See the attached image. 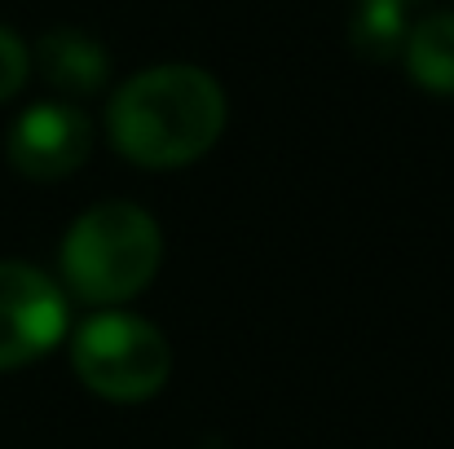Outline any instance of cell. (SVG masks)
<instances>
[{
    "label": "cell",
    "instance_id": "obj_1",
    "mask_svg": "<svg viewBox=\"0 0 454 449\" xmlns=\"http://www.w3.org/2000/svg\"><path fill=\"white\" fill-rule=\"evenodd\" d=\"M225 93L221 84L185 62L137 71L115 89L106 106V137L129 163L146 172H172L221 142Z\"/></svg>",
    "mask_w": 454,
    "mask_h": 449
},
{
    "label": "cell",
    "instance_id": "obj_2",
    "mask_svg": "<svg viewBox=\"0 0 454 449\" xmlns=\"http://www.w3.org/2000/svg\"><path fill=\"white\" fill-rule=\"evenodd\" d=\"M163 265V229L146 207L111 198L80 212L62 238V287L84 304L120 308L154 283Z\"/></svg>",
    "mask_w": 454,
    "mask_h": 449
},
{
    "label": "cell",
    "instance_id": "obj_3",
    "mask_svg": "<svg viewBox=\"0 0 454 449\" xmlns=\"http://www.w3.org/2000/svg\"><path fill=\"white\" fill-rule=\"evenodd\" d=\"M71 370L93 397L115 406H137L163 392L172 375V348L163 330L146 317L124 308H98L75 326Z\"/></svg>",
    "mask_w": 454,
    "mask_h": 449
},
{
    "label": "cell",
    "instance_id": "obj_4",
    "mask_svg": "<svg viewBox=\"0 0 454 449\" xmlns=\"http://www.w3.org/2000/svg\"><path fill=\"white\" fill-rule=\"evenodd\" d=\"M71 326L67 291L22 260H0V370L49 357Z\"/></svg>",
    "mask_w": 454,
    "mask_h": 449
},
{
    "label": "cell",
    "instance_id": "obj_5",
    "mask_svg": "<svg viewBox=\"0 0 454 449\" xmlns=\"http://www.w3.org/2000/svg\"><path fill=\"white\" fill-rule=\"evenodd\" d=\"M93 150V124L71 102H35L9 128V167L27 181H62Z\"/></svg>",
    "mask_w": 454,
    "mask_h": 449
},
{
    "label": "cell",
    "instance_id": "obj_6",
    "mask_svg": "<svg viewBox=\"0 0 454 449\" xmlns=\"http://www.w3.org/2000/svg\"><path fill=\"white\" fill-rule=\"evenodd\" d=\"M35 66L67 97H93L111 80V53L102 49V40H93L75 27L44 31L35 44Z\"/></svg>",
    "mask_w": 454,
    "mask_h": 449
},
{
    "label": "cell",
    "instance_id": "obj_7",
    "mask_svg": "<svg viewBox=\"0 0 454 449\" xmlns=\"http://www.w3.org/2000/svg\"><path fill=\"white\" fill-rule=\"evenodd\" d=\"M406 71L419 89L454 97V13H428L406 31Z\"/></svg>",
    "mask_w": 454,
    "mask_h": 449
},
{
    "label": "cell",
    "instance_id": "obj_8",
    "mask_svg": "<svg viewBox=\"0 0 454 449\" xmlns=\"http://www.w3.org/2000/svg\"><path fill=\"white\" fill-rule=\"evenodd\" d=\"M406 9H388V4H362L357 0V13H353V27H348V40L353 49L366 58V62H393L406 44Z\"/></svg>",
    "mask_w": 454,
    "mask_h": 449
},
{
    "label": "cell",
    "instance_id": "obj_9",
    "mask_svg": "<svg viewBox=\"0 0 454 449\" xmlns=\"http://www.w3.org/2000/svg\"><path fill=\"white\" fill-rule=\"evenodd\" d=\"M27 75H31V53H27V44H22L9 27H0V102H9V97L27 84Z\"/></svg>",
    "mask_w": 454,
    "mask_h": 449
},
{
    "label": "cell",
    "instance_id": "obj_10",
    "mask_svg": "<svg viewBox=\"0 0 454 449\" xmlns=\"http://www.w3.org/2000/svg\"><path fill=\"white\" fill-rule=\"evenodd\" d=\"M362 4H388V9H406V4H415V0H362Z\"/></svg>",
    "mask_w": 454,
    "mask_h": 449
}]
</instances>
